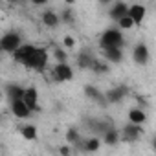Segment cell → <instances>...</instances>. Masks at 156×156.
Instances as JSON below:
<instances>
[{
	"mask_svg": "<svg viewBox=\"0 0 156 156\" xmlns=\"http://www.w3.org/2000/svg\"><path fill=\"white\" fill-rule=\"evenodd\" d=\"M125 96H127L125 87H116V88H112V90H108L105 94V101L107 103H119Z\"/></svg>",
	"mask_w": 156,
	"mask_h": 156,
	"instance_id": "obj_11",
	"label": "cell"
},
{
	"mask_svg": "<svg viewBox=\"0 0 156 156\" xmlns=\"http://www.w3.org/2000/svg\"><path fill=\"white\" fill-rule=\"evenodd\" d=\"M11 112L17 116V118H20V119H24V118H30V108L24 105V101L22 99H17V101H11Z\"/></svg>",
	"mask_w": 156,
	"mask_h": 156,
	"instance_id": "obj_14",
	"label": "cell"
},
{
	"mask_svg": "<svg viewBox=\"0 0 156 156\" xmlns=\"http://www.w3.org/2000/svg\"><path fill=\"white\" fill-rule=\"evenodd\" d=\"M132 59H134L136 64H147L149 59H151V51H149L147 44H143V42L136 44L134 50H132Z\"/></svg>",
	"mask_w": 156,
	"mask_h": 156,
	"instance_id": "obj_8",
	"label": "cell"
},
{
	"mask_svg": "<svg viewBox=\"0 0 156 156\" xmlns=\"http://www.w3.org/2000/svg\"><path fill=\"white\" fill-rule=\"evenodd\" d=\"M66 141H68V143H79V141H81V134L77 132L75 129H68V132H66Z\"/></svg>",
	"mask_w": 156,
	"mask_h": 156,
	"instance_id": "obj_24",
	"label": "cell"
},
{
	"mask_svg": "<svg viewBox=\"0 0 156 156\" xmlns=\"http://www.w3.org/2000/svg\"><path fill=\"white\" fill-rule=\"evenodd\" d=\"M62 48H64V50L75 48V39H73L72 35H64V37H62Z\"/></svg>",
	"mask_w": 156,
	"mask_h": 156,
	"instance_id": "obj_25",
	"label": "cell"
},
{
	"mask_svg": "<svg viewBox=\"0 0 156 156\" xmlns=\"http://www.w3.org/2000/svg\"><path fill=\"white\" fill-rule=\"evenodd\" d=\"M127 118H129L130 125H140V127L147 121V114H145V110H141V108H130L129 114H127Z\"/></svg>",
	"mask_w": 156,
	"mask_h": 156,
	"instance_id": "obj_12",
	"label": "cell"
},
{
	"mask_svg": "<svg viewBox=\"0 0 156 156\" xmlns=\"http://www.w3.org/2000/svg\"><path fill=\"white\" fill-rule=\"evenodd\" d=\"M99 48L105 50H112V48H123V33L118 28H108L101 33L99 37Z\"/></svg>",
	"mask_w": 156,
	"mask_h": 156,
	"instance_id": "obj_1",
	"label": "cell"
},
{
	"mask_svg": "<svg viewBox=\"0 0 156 156\" xmlns=\"http://www.w3.org/2000/svg\"><path fill=\"white\" fill-rule=\"evenodd\" d=\"M127 11H129V4H125V2H114L112 4V8L108 9V15H110V19L112 20H119L121 17H125L127 15Z\"/></svg>",
	"mask_w": 156,
	"mask_h": 156,
	"instance_id": "obj_9",
	"label": "cell"
},
{
	"mask_svg": "<svg viewBox=\"0 0 156 156\" xmlns=\"http://www.w3.org/2000/svg\"><path fill=\"white\" fill-rule=\"evenodd\" d=\"M141 134H143V129L140 125H127L123 129V138L127 141H136V140L141 138Z\"/></svg>",
	"mask_w": 156,
	"mask_h": 156,
	"instance_id": "obj_13",
	"label": "cell"
},
{
	"mask_svg": "<svg viewBox=\"0 0 156 156\" xmlns=\"http://www.w3.org/2000/svg\"><path fill=\"white\" fill-rule=\"evenodd\" d=\"M99 147H101V140L98 136H92V138L83 141V149L87 152H96V151H99Z\"/></svg>",
	"mask_w": 156,
	"mask_h": 156,
	"instance_id": "obj_17",
	"label": "cell"
},
{
	"mask_svg": "<svg viewBox=\"0 0 156 156\" xmlns=\"http://www.w3.org/2000/svg\"><path fill=\"white\" fill-rule=\"evenodd\" d=\"M48 62H50L48 50L46 48H35V51H33V55H31V59H30V62H28L26 68H31L35 72H44L46 66H48Z\"/></svg>",
	"mask_w": 156,
	"mask_h": 156,
	"instance_id": "obj_2",
	"label": "cell"
},
{
	"mask_svg": "<svg viewBox=\"0 0 156 156\" xmlns=\"http://www.w3.org/2000/svg\"><path fill=\"white\" fill-rule=\"evenodd\" d=\"M22 96H24V87H20V85H9L8 87V98L11 101L22 99Z\"/></svg>",
	"mask_w": 156,
	"mask_h": 156,
	"instance_id": "obj_18",
	"label": "cell"
},
{
	"mask_svg": "<svg viewBox=\"0 0 156 156\" xmlns=\"http://www.w3.org/2000/svg\"><path fill=\"white\" fill-rule=\"evenodd\" d=\"M20 46H22V37L17 31H9L0 37V50L6 53H15Z\"/></svg>",
	"mask_w": 156,
	"mask_h": 156,
	"instance_id": "obj_3",
	"label": "cell"
},
{
	"mask_svg": "<svg viewBox=\"0 0 156 156\" xmlns=\"http://www.w3.org/2000/svg\"><path fill=\"white\" fill-rule=\"evenodd\" d=\"M53 53H55V59H57V64H59V62H66V59H68V55H66V51H64V50H61V48H57V50H55Z\"/></svg>",
	"mask_w": 156,
	"mask_h": 156,
	"instance_id": "obj_26",
	"label": "cell"
},
{
	"mask_svg": "<svg viewBox=\"0 0 156 156\" xmlns=\"http://www.w3.org/2000/svg\"><path fill=\"white\" fill-rule=\"evenodd\" d=\"M41 19H42V24H44L46 28H57V26L61 24V15H57L53 9H46V11L41 15Z\"/></svg>",
	"mask_w": 156,
	"mask_h": 156,
	"instance_id": "obj_10",
	"label": "cell"
},
{
	"mask_svg": "<svg viewBox=\"0 0 156 156\" xmlns=\"http://www.w3.org/2000/svg\"><path fill=\"white\" fill-rule=\"evenodd\" d=\"M62 20H64V22H72V13H70V11H64V13H62Z\"/></svg>",
	"mask_w": 156,
	"mask_h": 156,
	"instance_id": "obj_28",
	"label": "cell"
},
{
	"mask_svg": "<svg viewBox=\"0 0 156 156\" xmlns=\"http://www.w3.org/2000/svg\"><path fill=\"white\" fill-rule=\"evenodd\" d=\"M90 70H94V72H98V73H107V72H108V64H107V62H103L101 59H94V62H92Z\"/></svg>",
	"mask_w": 156,
	"mask_h": 156,
	"instance_id": "obj_22",
	"label": "cell"
},
{
	"mask_svg": "<svg viewBox=\"0 0 156 156\" xmlns=\"http://www.w3.org/2000/svg\"><path fill=\"white\" fill-rule=\"evenodd\" d=\"M119 132L116 130V129H108L107 132H105V136H103V141L107 143V145H116L118 141H119Z\"/></svg>",
	"mask_w": 156,
	"mask_h": 156,
	"instance_id": "obj_20",
	"label": "cell"
},
{
	"mask_svg": "<svg viewBox=\"0 0 156 156\" xmlns=\"http://www.w3.org/2000/svg\"><path fill=\"white\" fill-rule=\"evenodd\" d=\"M51 77L55 83H66V81H72L73 79V68L68 64V62H59L53 66L51 70Z\"/></svg>",
	"mask_w": 156,
	"mask_h": 156,
	"instance_id": "obj_4",
	"label": "cell"
},
{
	"mask_svg": "<svg viewBox=\"0 0 156 156\" xmlns=\"http://www.w3.org/2000/svg\"><path fill=\"white\" fill-rule=\"evenodd\" d=\"M35 48H37V46H33V44H22V46H20V48H19V50L13 53V59H15V62L28 66V62H30V59H31V55H33Z\"/></svg>",
	"mask_w": 156,
	"mask_h": 156,
	"instance_id": "obj_5",
	"label": "cell"
},
{
	"mask_svg": "<svg viewBox=\"0 0 156 156\" xmlns=\"http://www.w3.org/2000/svg\"><path fill=\"white\" fill-rule=\"evenodd\" d=\"M22 101H24V105L30 108V112H35V110L39 108V92H37V88H35V87L24 88Z\"/></svg>",
	"mask_w": 156,
	"mask_h": 156,
	"instance_id": "obj_7",
	"label": "cell"
},
{
	"mask_svg": "<svg viewBox=\"0 0 156 156\" xmlns=\"http://www.w3.org/2000/svg\"><path fill=\"white\" fill-rule=\"evenodd\" d=\"M132 28H134V22L130 20V17L125 15V17H121V19L118 20V30H119V31H121V30H132Z\"/></svg>",
	"mask_w": 156,
	"mask_h": 156,
	"instance_id": "obj_23",
	"label": "cell"
},
{
	"mask_svg": "<svg viewBox=\"0 0 156 156\" xmlns=\"http://www.w3.org/2000/svg\"><path fill=\"white\" fill-rule=\"evenodd\" d=\"M92 62H94V57H92L88 51H81L79 55H77V66L83 68V70L90 68V66H92Z\"/></svg>",
	"mask_w": 156,
	"mask_h": 156,
	"instance_id": "obj_16",
	"label": "cell"
},
{
	"mask_svg": "<svg viewBox=\"0 0 156 156\" xmlns=\"http://www.w3.org/2000/svg\"><path fill=\"white\" fill-rule=\"evenodd\" d=\"M103 55H105V61H108V62H121V59H123V48L105 50Z\"/></svg>",
	"mask_w": 156,
	"mask_h": 156,
	"instance_id": "obj_15",
	"label": "cell"
},
{
	"mask_svg": "<svg viewBox=\"0 0 156 156\" xmlns=\"http://www.w3.org/2000/svg\"><path fill=\"white\" fill-rule=\"evenodd\" d=\"M20 134H22V138L28 140V141H33V140H37V136H39L35 125H24V127L20 129Z\"/></svg>",
	"mask_w": 156,
	"mask_h": 156,
	"instance_id": "obj_19",
	"label": "cell"
},
{
	"mask_svg": "<svg viewBox=\"0 0 156 156\" xmlns=\"http://www.w3.org/2000/svg\"><path fill=\"white\" fill-rule=\"evenodd\" d=\"M85 94H87V96H88L90 99H96V101L99 99V101H101V105H105V103H107V101H105V98L101 96V92H99V90H98L96 87H92V85L85 87Z\"/></svg>",
	"mask_w": 156,
	"mask_h": 156,
	"instance_id": "obj_21",
	"label": "cell"
},
{
	"mask_svg": "<svg viewBox=\"0 0 156 156\" xmlns=\"http://www.w3.org/2000/svg\"><path fill=\"white\" fill-rule=\"evenodd\" d=\"M59 152H61V156H70V152H72V149H70L68 145H62V147L59 149Z\"/></svg>",
	"mask_w": 156,
	"mask_h": 156,
	"instance_id": "obj_27",
	"label": "cell"
},
{
	"mask_svg": "<svg viewBox=\"0 0 156 156\" xmlns=\"http://www.w3.org/2000/svg\"><path fill=\"white\" fill-rule=\"evenodd\" d=\"M145 15H147V8H145L143 4H130V6H129L127 17H130V20L134 22V26H141Z\"/></svg>",
	"mask_w": 156,
	"mask_h": 156,
	"instance_id": "obj_6",
	"label": "cell"
}]
</instances>
